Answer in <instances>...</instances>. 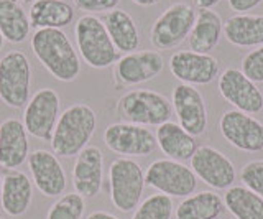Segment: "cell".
Here are the masks:
<instances>
[{
  "label": "cell",
  "instance_id": "e0dca14e",
  "mask_svg": "<svg viewBox=\"0 0 263 219\" xmlns=\"http://www.w3.org/2000/svg\"><path fill=\"white\" fill-rule=\"evenodd\" d=\"M163 68L164 60L160 51H134L119 58L115 66V78L123 86H135L155 79Z\"/></svg>",
  "mask_w": 263,
  "mask_h": 219
},
{
  "label": "cell",
  "instance_id": "9a60e30c",
  "mask_svg": "<svg viewBox=\"0 0 263 219\" xmlns=\"http://www.w3.org/2000/svg\"><path fill=\"white\" fill-rule=\"evenodd\" d=\"M170 71L184 84H209L219 75V61L204 53L176 51L170 58Z\"/></svg>",
  "mask_w": 263,
  "mask_h": 219
},
{
  "label": "cell",
  "instance_id": "f546056e",
  "mask_svg": "<svg viewBox=\"0 0 263 219\" xmlns=\"http://www.w3.org/2000/svg\"><path fill=\"white\" fill-rule=\"evenodd\" d=\"M86 209V201L79 193H68L58 199L49 208L46 219H82Z\"/></svg>",
  "mask_w": 263,
  "mask_h": 219
},
{
  "label": "cell",
  "instance_id": "e575fe53",
  "mask_svg": "<svg viewBox=\"0 0 263 219\" xmlns=\"http://www.w3.org/2000/svg\"><path fill=\"white\" fill-rule=\"evenodd\" d=\"M87 219H119V217L107 213V211H94V213H90L87 216Z\"/></svg>",
  "mask_w": 263,
  "mask_h": 219
},
{
  "label": "cell",
  "instance_id": "30bf717a",
  "mask_svg": "<svg viewBox=\"0 0 263 219\" xmlns=\"http://www.w3.org/2000/svg\"><path fill=\"white\" fill-rule=\"evenodd\" d=\"M107 149L125 157H148L156 149V137L143 125L117 122L104 131Z\"/></svg>",
  "mask_w": 263,
  "mask_h": 219
},
{
  "label": "cell",
  "instance_id": "ab89813d",
  "mask_svg": "<svg viewBox=\"0 0 263 219\" xmlns=\"http://www.w3.org/2000/svg\"><path fill=\"white\" fill-rule=\"evenodd\" d=\"M0 190H2V176H0Z\"/></svg>",
  "mask_w": 263,
  "mask_h": 219
},
{
  "label": "cell",
  "instance_id": "484cf974",
  "mask_svg": "<svg viewBox=\"0 0 263 219\" xmlns=\"http://www.w3.org/2000/svg\"><path fill=\"white\" fill-rule=\"evenodd\" d=\"M30 17L16 0H0V33L8 43H22L30 35Z\"/></svg>",
  "mask_w": 263,
  "mask_h": 219
},
{
  "label": "cell",
  "instance_id": "44dd1931",
  "mask_svg": "<svg viewBox=\"0 0 263 219\" xmlns=\"http://www.w3.org/2000/svg\"><path fill=\"white\" fill-rule=\"evenodd\" d=\"M155 137L161 152L171 160H176V161L191 160L194 152L197 150L196 137H193L179 124L171 122V120L161 124L156 129Z\"/></svg>",
  "mask_w": 263,
  "mask_h": 219
},
{
  "label": "cell",
  "instance_id": "d590c367",
  "mask_svg": "<svg viewBox=\"0 0 263 219\" xmlns=\"http://www.w3.org/2000/svg\"><path fill=\"white\" fill-rule=\"evenodd\" d=\"M197 9H212L214 5H217L220 0H193Z\"/></svg>",
  "mask_w": 263,
  "mask_h": 219
},
{
  "label": "cell",
  "instance_id": "8992f818",
  "mask_svg": "<svg viewBox=\"0 0 263 219\" xmlns=\"http://www.w3.org/2000/svg\"><path fill=\"white\" fill-rule=\"evenodd\" d=\"M31 66L27 54L10 51L0 60V99L12 109H22L30 101Z\"/></svg>",
  "mask_w": 263,
  "mask_h": 219
},
{
  "label": "cell",
  "instance_id": "74e56055",
  "mask_svg": "<svg viewBox=\"0 0 263 219\" xmlns=\"http://www.w3.org/2000/svg\"><path fill=\"white\" fill-rule=\"evenodd\" d=\"M18 4H22V5H28V4H33L35 0H16Z\"/></svg>",
  "mask_w": 263,
  "mask_h": 219
},
{
  "label": "cell",
  "instance_id": "f35d334b",
  "mask_svg": "<svg viewBox=\"0 0 263 219\" xmlns=\"http://www.w3.org/2000/svg\"><path fill=\"white\" fill-rule=\"evenodd\" d=\"M4 42H5V40H4L2 33H0V50H2V46H4Z\"/></svg>",
  "mask_w": 263,
  "mask_h": 219
},
{
  "label": "cell",
  "instance_id": "d6986e66",
  "mask_svg": "<svg viewBox=\"0 0 263 219\" xmlns=\"http://www.w3.org/2000/svg\"><path fill=\"white\" fill-rule=\"evenodd\" d=\"M30 155L28 132L18 119H7L0 124V165L15 170L23 165Z\"/></svg>",
  "mask_w": 263,
  "mask_h": 219
},
{
  "label": "cell",
  "instance_id": "836d02e7",
  "mask_svg": "<svg viewBox=\"0 0 263 219\" xmlns=\"http://www.w3.org/2000/svg\"><path fill=\"white\" fill-rule=\"evenodd\" d=\"M260 4H263V0H229V7L237 13H247Z\"/></svg>",
  "mask_w": 263,
  "mask_h": 219
},
{
  "label": "cell",
  "instance_id": "7402d4cb",
  "mask_svg": "<svg viewBox=\"0 0 263 219\" xmlns=\"http://www.w3.org/2000/svg\"><path fill=\"white\" fill-rule=\"evenodd\" d=\"M74 7L64 0H35L30 7V25L35 30H61L74 20Z\"/></svg>",
  "mask_w": 263,
  "mask_h": 219
},
{
  "label": "cell",
  "instance_id": "f1b7e54d",
  "mask_svg": "<svg viewBox=\"0 0 263 219\" xmlns=\"http://www.w3.org/2000/svg\"><path fill=\"white\" fill-rule=\"evenodd\" d=\"M173 199L168 194H152L135 211L132 219H171Z\"/></svg>",
  "mask_w": 263,
  "mask_h": 219
},
{
  "label": "cell",
  "instance_id": "603a6c76",
  "mask_svg": "<svg viewBox=\"0 0 263 219\" xmlns=\"http://www.w3.org/2000/svg\"><path fill=\"white\" fill-rule=\"evenodd\" d=\"M222 31H224V22L220 15L211 9H199L196 13L194 27L187 36L191 51L209 54V51L217 46Z\"/></svg>",
  "mask_w": 263,
  "mask_h": 219
},
{
  "label": "cell",
  "instance_id": "cb8c5ba5",
  "mask_svg": "<svg viewBox=\"0 0 263 219\" xmlns=\"http://www.w3.org/2000/svg\"><path fill=\"white\" fill-rule=\"evenodd\" d=\"M107 33L119 53H134L140 45V31L132 15L122 9H114L102 20Z\"/></svg>",
  "mask_w": 263,
  "mask_h": 219
},
{
  "label": "cell",
  "instance_id": "52a82bcc",
  "mask_svg": "<svg viewBox=\"0 0 263 219\" xmlns=\"http://www.w3.org/2000/svg\"><path fill=\"white\" fill-rule=\"evenodd\" d=\"M145 185L171 198H187L197 188V176L183 161L160 158L146 168Z\"/></svg>",
  "mask_w": 263,
  "mask_h": 219
},
{
  "label": "cell",
  "instance_id": "9c48e42d",
  "mask_svg": "<svg viewBox=\"0 0 263 219\" xmlns=\"http://www.w3.org/2000/svg\"><path fill=\"white\" fill-rule=\"evenodd\" d=\"M60 96L51 87H43L31 96L25 105L23 125L27 132L38 140L51 142L54 127L60 119Z\"/></svg>",
  "mask_w": 263,
  "mask_h": 219
},
{
  "label": "cell",
  "instance_id": "5bb4252c",
  "mask_svg": "<svg viewBox=\"0 0 263 219\" xmlns=\"http://www.w3.org/2000/svg\"><path fill=\"white\" fill-rule=\"evenodd\" d=\"M173 111L178 124L193 137H199L208 129V109L202 94L191 84L179 83L173 89Z\"/></svg>",
  "mask_w": 263,
  "mask_h": 219
},
{
  "label": "cell",
  "instance_id": "8fae6325",
  "mask_svg": "<svg viewBox=\"0 0 263 219\" xmlns=\"http://www.w3.org/2000/svg\"><path fill=\"white\" fill-rule=\"evenodd\" d=\"M219 131L238 150L252 153L263 150V124L250 114L237 109L224 112L219 120Z\"/></svg>",
  "mask_w": 263,
  "mask_h": 219
},
{
  "label": "cell",
  "instance_id": "4fadbf2b",
  "mask_svg": "<svg viewBox=\"0 0 263 219\" xmlns=\"http://www.w3.org/2000/svg\"><path fill=\"white\" fill-rule=\"evenodd\" d=\"M219 93L237 111L245 114H258L263 109V94L242 69L229 68L219 76Z\"/></svg>",
  "mask_w": 263,
  "mask_h": 219
},
{
  "label": "cell",
  "instance_id": "d6a6232c",
  "mask_svg": "<svg viewBox=\"0 0 263 219\" xmlns=\"http://www.w3.org/2000/svg\"><path fill=\"white\" fill-rule=\"evenodd\" d=\"M74 7L79 10L86 12V15H96V13H109L110 10L117 9L120 0H72Z\"/></svg>",
  "mask_w": 263,
  "mask_h": 219
},
{
  "label": "cell",
  "instance_id": "4316f807",
  "mask_svg": "<svg viewBox=\"0 0 263 219\" xmlns=\"http://www.w3.org/2000/svg\"><path fill=\"white\" fill-rule=\"evenodd\" d=\"M224 199L214 191H201L184 198L176 208V219H217L224 213Z\"/></svg>",
  "mask_w": 263,
  "mask_h": 219
},
{
  "label": "cell",
  "instance_id": "7c38bea8",
  "mask_svg": "<svg viewBox=\"0 0 263 219\" xmlns=\"http://www.w3.org/2000/svg\"><path fill=\"white\" fill-rule=\"evenodd\" d=\"M191 170L197 178L214 190H227L234 186L235 167L227 155L217 149L202 145L191 157Z\"/></svg>",
  "mask_w": 263,
  "mask_h": 219
},
{
  "label": "cell",
  "instance_id": "60d3db41",
  "mask_svg": "<svg viewBox=\"0 0 263 219\" xmlns=\"http://www.w3.org/2000/svg\"><path fill=\"white\" fill-rule=\"evenodd\" d=\"M0 219H5V217H0Z\"/></svg>",
  "mask_w": 263,
  "mask_h": 219
},
{
  "label": "cell",
  "instance_id": "ba28073f",
  "mask_svg": "<svg viewBox=\"0 0 263 219\" xmlns=\"http://www.w3.org/2000/svg\"><path fill=\"white\" fill-rule=\"evenodd\" d=\"M194 22L196 10L193 9V5L184 2L173 4L155 20L150 42L156 50H171L189 36Z\"/></svg>",
  "mask_w": 263,
  "mask_h": 219
},
{
  "label": "cell",
  "instance_id": "5b68a950",
  "mask_svg": "<svg viewBox=\"0 0 263 219\" xmlns=\"http://www.w3.org/2000/svg\"><path fill=\"white\" fill-rule=\"evenodd\" d=\"M109 188L112 205L122 213L138 208L145 188V173L135 160L115 158L109 168Z\"/></svg>",
  "mask_w": 263,
  "mask_h": 219
},
{
  "label": "cell",
  "instance_id": "ffe728a7",
  "mask_svg": "<svg viewBox=\"0 0 263 219\" xmlns=\"http://www.w3.org/2000/svg\"><path fill=\"white\" fill-rule=\"evenodd\" d=\"M33 199V186L30 178L20 170H8L2 178L0 205L8 216L18 217L30 209Z\"/></svg>",
  "mask_w": 263,
  "mask_h": 219
},
{
  "label": "cell",
  "instance_id": "4dcf8cb0",
  "mask_svg": "<svg viewBox=\"0 0 263 219\" xmlns=\"http://www.w3.org/2000/svg\"><path fill=\"white\" fill-rule=\"evenodd\" d=\"M240 180L245 188L263 198V160H250L240 170Z\"/></svg>",
  "mask_w": 263,
  "mask_h": 219
},
{
  "label": "cell",
  "instance_id": "3957f363",
  "mask_svg": "<svg viewBox=\"0 0 263 219\" xmlns=\"http://www.w3.org/2000/svg\"><path fill=\"white\" fill-rule=\"evenodd\" d=\"M79 54L87 66L105 69L119 61V51L105 30V25L96 15H82L74 27Z\"/></svg>",
  "mask_w": 263,
  "mask_h": 219
},
{
  "label": "cell",
  "instance_id": "83f0119b",
  "mask_svg": "<svg viewBox=\"0 0 263 219\" xmlns=\"http://www.w3.org/2000/svg\"><path fill=\"white\" fill-rule=\"evenodd\" d=\"M224 205L237 219H263V198L245 186L227 188Z\"/></svg>",
  "mask_w": 263,
  "mask_h": 219
},
{
  "label": "cell",
  "instance_id": "ac0fdd59",
  "mask_svg": "<svg viewBox=\"0 0 263 219\" xmlns=\"http://www.w3.org/2000/svg\"><path fill=\"white\" fill-rule=\"evenodd\" d=\"M104 181V153L96 145H87L72 167V185L82 198H96Z\"/></svg>",
  "mask_w": 263,
  "mask_h": 219
},
{
  "label": "cell",
  "instance_id": "1f68e13d",
  "mask_svg": "<svg viewBox=\"0 0 263 219\" xmlns=\"http://www.w3.org/2000/svg\"><path fill=\"white\" fill-rule=\"evenodd\" d=\"M242 72L255 84L263 83V45L245 54L242 60Z\"/></svg>",
  "mask_w": 263,
  "mask_h": 219
},
{
  "label": "cell",
  "instance_id": "277c9868",
  "mask_svg": "<svg viewBox=\"0 0 263 219\" xmlns=\"http://www.w3.org/2000/svg\"><path fill=\"white\" fill-rule=\"evenodd\" d=\"M117 114L130 124L160 127L170 120L173 104L161 93L152 91V89H135L119 99Z\"/></svg>",
  "mask_w": 263,
  "mask_h": 219
},
{
  "label": "cell",
  "instance_id": "6da1fadb",
  "mask_svg": "<svg viewBox=\"0 0 263 219\" xmlns=\"http://www.w3.org/2000/svg\"><path fill=\"white\" fill-rule=\"evenodd\" d=\"M31 51L54 79L71 83L81 72V58L63 30H35Z\"/></svg>",
  "mask_w": 263,
  "mask_h": 219
},
{
  "label": "cell",
  "instance_id": "7a4b0ae2",
  "mask_svg": "<svg viewBox=\"0 0 263 219\" xmlns=\"http://www.w3.org/2000/svg\"><path fill=\"white\" fill-rule=\"evenodd\" d=\"M97 129L96 111L87 104H72L60 114L54 134L51 139V149L56 157L71 158L78 157L87 147L89 140Z\"/></svg>",
  "mask_w": 263,
  "mask_h": 219
},
{
  "label": "cell",
  "instance_id": "2e32d148",
  "mask_svg": "<svg viewBox=\"0 0 263 219\" xmlns=\"http://www.w3.org/2000/svg\"><path fill=\"white\" fill-rule=\"evenodd\" d=\"M31 180L46 198H58L66 190V173L60 160L49 150H35L28 155Z\"/></svg>",
  "mask_w": 263,
  "mask_h": 219
},
{
  "label": "cell",
  "instance_id": "8d00e7d4",
  "mask_svg": "<svg viewBox=\"0 0 263 219\" xmlns=\"http://www.w3.org/2000/svg\"><path fill=\"white\" fill-rule=\"evenodd\" d=\"M132 2L140 7H153L156 4H160V0H132Z\"/></svg>",
  "mask_w": 263,
  "mask_h": 219
},
{
  "label": "cell",
  "instance_id": "d4e9b609",
  "mask_svg": "<svg viewBox=\"0 0 263 219\" xmlns=\"http://www.w3.org/2000/svg\"><path fill=\"white\" fill-rule=\"evenodd\" d=\"M224 35L235 46L263 45V15L237 13L224 22Z\"/></svg>",
  "mask_w": 263,
  "mask_h": 219
}]
</instances>
